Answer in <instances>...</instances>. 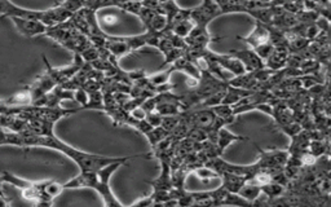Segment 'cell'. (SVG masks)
<instances>
[{"mask_svg": "<svg viewBox=\"0 0 331 207\" xmlns=\"http://www.w3.org/2000/svg\"><path fill=\"white\" fill-rule=\"evenodd\" d=\"M21 136H22L23 146H26V148H29V146H42V148L53 149V150L65 154L66 157L70 158L74 163L78 165V167L80 168V172H97L98 170H101L102 167L110 165V163H127L128 161L143 157V156L148 154H135V156H127V157H109V156H101V154L87 153V151H83L80 149H76L74 146L69 145V144L64 143L54 134L39 136V135H35L34 132H31L29 128L21 132Z\"/></svg>", "mask_w": 331, "mask_h": 207, "instance_id": "1", "label": "cell"}, {"mask_svg": "<svg viewBox=\"0 0 331 207\" xmlns=\"http://www.w3.org/2000/svg\"><path fill=\"white\" fill-rule=\"evenodd\" d=\"M123 165L124 162H114L97 171V185H96L95 191L104 199L105 206H123V204L117 199V197H115L114 193L112 192V188H110V179H112L113 174H115V171Z\"/></svg>", "mask_w": 331, "mask_h": 207, "instance_id": "2", "label": "cell"}, {"mask_svg": "<svg viewBox=\"0 0 331 207\" xmlns=\"http://www.w3.org/2000/svg\"><path fill=\"white\" fill-rule=\"evenodd\" d=\"M219 16H223V13L215 0H202V4L200 7L190 9L191 20L197 26L207 28L208 23Z\"/></svg>", "mask_w": 331, "mask_h": 207, "instance_id": "3", "label": "cell"}, {"mask_svg": "<svg viewBox=\"0 0 331 207\" xmlns=\"http://www.w3.org/2000/svg\"><path fill=\"white\" fill-rule=\"evenodd\" d=\"M258 150L259 158L255 162L258 168L274 170V168L285 167L290 157L289 150H261V149Z\"/></svg>", "mask_w": 331, "mask_h": 207, "instance_id": "4", "label": "cell"}, {"mask_svg": "<svg viewBox=\"0 0 331 207\" xmlns=\"http://www.w3.org/2000/svg\"><path fill=\"white\" fill-rule=\"evenodd\" d=\"M228 54H230L232 56H234L236 59H238L239 61L243 64V66L246 67V70L255 71L265 66V61L256 54V50L254 48H246V49H232Z\"/></svg>", "mask_w": 331, "mask_h": 207, "instance_id": "5", "label": "cell"}, {"mask_svg": "<svg viewBox=\"0 0 331 207\" xmlns=\"http://www.w3.org/2000/svg\"><path fill=\"white\" fill-rule=\"evenodd\" d=\"M11 20L13 21L14 26L17 28L21 35H23L26 38L38 37V35L45 34L48 30V26L45 23H43L42 21L26 20V18H22V17H12Z\"/></svg>", "mask_w": 331, "mask_h": 207, "instance_id": "6", "label": "cell"}, {"mask_svg": "<svg viewBox=\"0 0 331 207\" xmlns=\"http://www.w3.org/2000/svg\"><path fill=\"white\" fill-rule=\"evenodd\" d=\"M239 39L243 43H246L247 45H250V48L255 49V48L260 47V45L270 42L269 26L263 22H259V21H255V28L253 29V31L249 35H246V37H239Z\"/></svg>", "mask_w": 331, "mask_h": 207, "instance_id": "7", "label": "cell"}, {"mask_svg": "<svg viewBox=\"0 0 331 207\" xmlns=\"http://www.w3.org/2000/svg\"><path fill=\"white\" fill-rule=\"evenodd\" d=\"M312 136L309 130H301L299 134L291 137V144L289 146L290 156H295V157L300 158L306 151H308L309 144H311Z\"/></svg>", "mask_w": 331, "mask_h": 207, "instance_id": "8", "label": "cell"}, {"mask_svg": "<svg viewBox=\"0 0 331 207\" xmlns=\"http://www.w3.org/2000/svg\"><path fill=\"white\" fill-rule=\"evenodd\" d=\"M213 57H215V60H216V61L224 67L228 73L232 74L233 76H238V75H242V74L247 73L246 67L243 66V64H242L238 59L232 56L230 54L222 55V54H215V52H213Z\"/></svg>", "mask_w": 331, "mask_h": 207, "instance_id": "9", "label": "cell"}, {"mask_svg": "<svg viewBox=\"0 0 331 207\" xmlns=\"http://www.w3.org/2000/svg\"><path fill=\"white\" fill-rule=\"evenodd\" d=\"M247 140H250V139H249V137L242 136V135L233 134V132L228 131L225 127H223V128H220L219 132H217L216 145H217V149H219L220 154L223 156L225 149H227L232 143H236V141H247Z\"/></svg>", "mask_w": 331, "mask_h": 207, "instance_id": "10", "label": "cell"}, {"mask_svg": "<svg viewBox=\"0 0 331 207\" xmlns=\"http://www.w3.org/2000/svg\"><path fill=\"white\" fill-rule=\"evenodd\" d=\"M220 179H222L223 187L230 193H239L242 187L249 182L247 176L238 174H223Z\"/></svg>", "mask_w": 331, "mask_h": 207, "instance_id": "11", "label": "cell"}, {"mask_svg": "<svg viewBox=\"0 0 331 207\" xmlns=\"http://www.w3.org/2000/svg\"><path fill=\"white\" fill-rule=\"evenodd\" d=\"M172 66H174L175 71H183V73L188 74L189 78H193L194 81H200L201 78L200 67L197 66L193 61H190L186 56L180 57L179 60H176V61L172 64Z\"/></svg>", "mask_w": 331, "mask_h": 207, "instance_id": "12", "label": "cell"}, {"mask_svg": "<svg viewBox=\"0 0 331 207\" xmlns=\"http://www.w3.org/2000/svg\"><path fill=\"white\" fill-rule=\"evenodd\" d=\"M290 52L286 49H274L273 54L265 60V66L272 69V70L278 71L282 70L285 67H287V62H289Z\"/></svg>", "mask_w": 331, "mask_h": 207, "instance_id": "13", "label": "cell"}, {"mask_svg": "<svg viewBox=\"0 0 331 207\" xmlns=\"http://www.w3.org/2000/svg\"><path fill=\"white\" fill-rule=\"evenodd\" d=\"M254 92H255V91L244 90V88L234 87V86H230V84H228L227 92H225V96H224V98H223L222 104H227V105H232V107H233L234 104L239 102V101L243 100L244 97L250 96L251 93H254Z\"/></svg>", "mask_w": 331, "mask_h": 207, "instance_id": "14", "label": "cell"}, {"mask_svg": "<svg viewBox=\"0 0 331 207\" xmlns=\"http://www.w3.org/2000/svg\"><path fill=\"white\" fill-rule=\"evenodd\" d=\"M289 35V52L290 54H300L309 48L311 40L307 39L301 35H294V34H287Z\"/></svg>", "mask_w": 331, "mask_h": 207, "instance_id": "15", "label": "cell"}, {"mask_svg": "<svg viewBox=\"0 0 331 207\" xmlns=\"http://www.w3.org/2000/svg\"><path fill=\"white\" fill-rule=\"evenodd\" d=\"M238 194L241 197H243L244 199H247L251 204H254L256 202V199L261 196V187L249 180V182L242 187V189L239 191Z\"/></svg>", "mask_w": 331, "mask_h": 207, "instance_id": "16", "label": "cell"}, {"mask_svg": "<svg viewBox=\"0 0 331 207\" xmlns=\"http://www.w3.org/2000/svg\"><path fill=\"white\" fill-rule=\"evenodd\" d=\"M285 192H286V187L280 183L275 182H269L267 184L261 185V194H264V197L268 199L277 198V197L284 196Z\"/></svg>", "mask_w": 331, "mask_h": 207, "instance_id": "17", "label": "cell"}, {"mask_svg": "<svg viewBox=\"0 0 331 207\" xmlns=\"http://www.w3.org/2000/svg\"><path fill=\"white\" fill-rule=\"evenodd\" d=\"M308 150L317 158L330 154V141L327 139H313L311 140Z\"/></svg>", "mask_w": 331, "mask_h": 207, "instance_id": "18", "label": "cell"}, {"mask_svg": "<svg viewBox=\"0 0 331 207\" xmlns=\"http://www.w3.org/2000/svg\"><path fill=\"white\" fill-rule=\"evenodd\" d=\"M212 110L215 112L216 117H219L220 119L225 120L227 124L233 123L236 119V114L233 112V107L232 105H227V104H219L216 107H212Z\"/></svg>", "mask_w": 331, "mask_h": 207, "instance_id": "19", "label": "cell"}, {"mask_svg": "<svg viewBox=\"0 0 331 207\" xmlns=\"http://www.w3.org/2000/svg\"><path fill=\"white\" fill-rule=\"evenodd\" d=\"M90 100H88L87 105L83 108L85 109H92V110H105L104 104V92L101 91H95V92H90Z\"/></svg>", "mask_w": 331, "mask_h": 207, "instance_id": "20", "label": "cell"}, {"mask_svg": "<svg viewBox=\"0 0 331 207\" xmlns=\"http://www.w3.org/2000/svg\"><path fill=\"white\" fill-rule=\"evenodd\" d=\"M169 135H170L169 131H166L162 126H158V127H153V128L145 135V136L148 137L149 143L152 144V148H155V146H157L160 141L164 140L166 137L169 136Z\"/></svg>", "mask_w": 331, "mask_h": 207, "instance_id": "21", "label": "cell"}, {"mask_svg": "<svg viewBox=\"0 0 331 207\" xmlns=\"http://www.w3.org/2000/svg\"><path fill=\"white\" fill-rule=\"evenodd\" d=\"M193 172L197 175V177H198L200 180H202L203 183H210L211 180L213 179H220V175L217 174L216 171L212 170V168L208 167V166L206 165L196 168Z\"/></svg>", "mask_w": 331, "mask_h": 207, "instance_id": "22", "label": "cell"}, {"mask_svg": "<svg viewBox=\"0 0 331 207\" xmlns=\"http://www.w3.org/2000/svg\"><path fill=\"white\" fill-rule=\"evenodd\" d=\"M175 69L174 66L171 65V67H169L166 71H162V73H159V71H157L155 74H153V75L148 76L149 82L153 84V86H155V87H158V86H162V84H166L169 83V79L170 76H171V74L174 73Z\"/></svg>", "mask_w": 331, "mask_h": 207, "instance_id": "23", "label": "cell"}, {"mask_svg": "<svg viewBox=\"0 0 331 207\" xmlns=\"http://www.w3.org/2000/svg\"><path fill=\"white\" fill-rule=\"evenodd\" d=\"M277 128H278V131L282 132V134H285V135H287V136L291 139L292 136H295L296 134H299V132L303 130V127H301V124L299 123V122L294 120V122H290V123L284 124V126H278Z\"/></svg>", "mask_w": 331, "mask_h": 207, "instance_id": "24", "label": "cell"}, {"mask_svg": "<svg viewBox=\"0 0 331 207\" xmlns=\"http://www.w3.org/2000/svg\"><path fill=\"white\" fill-rule=\"evenodd\" d=\"M132 206H153V198L152 196L143 197L141 199H137L132 203Z\"/></svg>", "mask_w": 331, "mask_h": 207, "instance_id": "25", "label": "cell"}, {"mask_svg": "<svg viewBox=\"0 0 331 207\" xmlns=\"http://www.w3.org/2000/svg\"><path fill=\"white\" fill-rule=\"evenodd\" d=\"M7 137H8V134L3 131V128L0 127V145H7Z\"/></svg>", "mask_w": 331, "mask_h": 207, "instance_id": "26", "label": "cell"}, {"mask_svg": "<svg viewBox=\"0 0 331 207\" xmlns=\"http://www.w3.org/2000/svg\"><path fill=\"white\" fill-rule=\"evenodd\" d=\"M11 204V201L6 197V194H0V207H6Z\"/></svg>", "mask_w": 331, "mask_h": 207, "instance_id": "27", "label": "cell"}, {"mask_svg": "<svg viewBox=\"0 0 331 207\" xmlns=\"http://www.w3.org/2000/svg\"><path fill=\"white\" fill-rule=\"evenodd\" d=\"M3 184H4V177H3V175H2V176H0V194H4Z\"/></svg>", "mask_w": 331, "mask_h": 207, "instance_id": "28", "label": "cell"}, {"mask_svg": "<svg viewBox=\"0 0 331 207\" xmlns=\"http://www.w3.org/2000/svg\"><path fill=\"white\" fill-rule=\"evenodd\" d=\"M259 2H261V3L265 4V6H268V7L272 6V3H273V0H259Z\"/></svg>", "mask_w": 331, "mask_h": 207, "instance_id": "29", "label": "cell"}]
</instances>
